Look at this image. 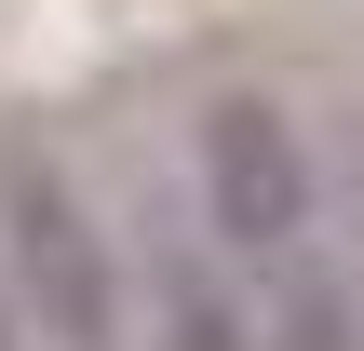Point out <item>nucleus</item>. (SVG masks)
Returning <instances> with one entry per match:
<instances>
[{
    "label": "nucleus",
    "mask_w": 364,
    "mask_h": 351,
    "mask_svg": "<svg viewBox=\"0 0 364 351\" xmlns=\"http://www.w3.org/2000/svg\"><path fill=\"white\" fill-rule=\"evenodd\" d=\"M162 351H257V325L216 284H162Z\"/></svg>",
    "instance_id": "nucleus-4"
},
{
    "label": "nucleus",
    "mask_w": 364,
    "mask_h": 351,
    "mask_svg": "<svg viewBox=\"0 0 364 351\" xmlns=\"http://www.w3.org/2000/svg\"><path fill=\"white\" fill-rule=\"evenodd\" d=\"M0 257H14V311H27L54 351H108L122 338L108 243H95V216L68 203L54 162H14V176H0Z\"/></svg>",
    "instance_id": "nucleus-1"
},
{
    "label": "nucleus",
    "mask_w": 364,
    "mask_h": 351,
    "mask_svg": "<svg viewBox=\"0 0 364 351\" xmlns=\"http://www.w3.org/2000/svg\"><path fill=\"white\" fill-rule=\"evenodd\" d=\"M203 216L243 243V257H284L311 230V149L270 95H216L203 108Z\"/></svg>",
    "instance_id": "nucleus-2"
},
{
    "label": "nucleus",
    "mask_w": 364,
    "mask_h": 351,
    "mask_svg": "<svg viewBox=\"0 0 364 351\" xmlns=\"http://www.w3.org/2000/svg\"><path fill=\"white\" fill-rule=\"evenodd\" d=\"M351 325H364V311H351Z\"/></svg>",
    "instance_id": "nucleus-6"
},
{
    "label": "nucleus",
    "mask_w": 364,
    "mask_h": 351,
    "mask_svg": "<svg viewBox=\"0 0 364 351\" xmlns=\"http://www.w3.org/2000/svg\"><path fill=\"white\" fill-rule=\"evenodd\" d=\"M0 351H14V298H0Z\"/></svg>",
    "instance_id": "nucleus-5"
},
{
    "label": "nucleus",
    "mask_w": 364,
    "mask_h": 351,
    "mask_svg": "<svg viewBox=\"0 0 364 351\" xmlns=\"http://www.w3.org/2000/svg\"><path fill=\"white\" fill-rule=\"evenodd\" d=\"M257 351H364V325H351V284H311V271H297Z\"/></svg>",
    "instance_id": "nucleus-3"
}]
</instances>
